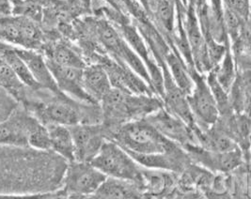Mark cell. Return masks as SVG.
<instances>
[{
	"label": "cell",
	"mask_w": 251,
	"mask_h": 199,
	"mask_svg": "<svg viewBox=\"0 0 251 199\" xmlns=\"http://www.w3.org/2000/svg\"><path fill=\"white\" fill-rule=\"evenodd\" d=\"M95 62L101 64L106 71L112 88L124 92L152 96L154 91L134 70L121 61L105 56H96Z\"/></svg>",
	"instance_id": "52a82bcc"
},
{
	"label": "cell",
	"mask_w": 251,
	"mask_h": 199,
	"mask_svg": "<svg viewBox=\"0 0 251 199\" xmlns=\"http://www.w3.org/2000/svg\"><path fill=\"white\" fill-rule=\"evenodd\" d=\"M183 148L195 161L215 172L227 173L242 164V153L239 148L226 153L211 152L197 145H185Z\"/></svg>",
	"instance_id": "4fadbf2b"
},
{
	"label": "cell",
	"mask_w": 251,
	"mask_h": 199,
	"mask_svg": "<svg viewBox=\"0 0 251 199\" xmlns=\"http://www.w3.org/2000/svg\"><path fill=\"white\" fill-rule=\"evenodd\" d=\"M46 59L62 66L75 67L84 69L87 66L86 61L79 53L64 42H57L46 50Z\"/></svg>",
	"instance_id": "ffe728a7"
},
{
	"label": "cell",
	"mask_w": 251,
	"mask_h": 199,
	"mask_svg": "<svg viewBox=\"0 0 251 199\" xmlns=\"http://www.w3.org/2000/svg\"><path fill=\"white\" fill-rule=\"evenodd\" d=\"M109 134L111 136L107 139L117 142L128 152L138 154L165 153L179 146L165 137L146 118L120 124Z\"/></svg>",
	"instance_id": "7a4b0ae2"
},
{
	"label": "cell",
	"mask_w": 251,
	"mask_h": 199,
	"mask_svg": "<svg viewBox=\"0 0 251 199\" xmlns=\"http://www.w3.org/2000/svg\"><path fill=\"white\" fill-rule=\"evenodd\" d=\"M106 176L90 162H70L63 178L62 196L92 198Z\"/></svg>",
	"instance_id": "5b68a950"
},
{
	"label": "cell",
	"mask_w": 251,
	"mask_h": 199,
	"mask_svg": "<svg viewBox=\"0 0 251 199\" xmlns=\"http://www.w3.org/2000/svg\"><path fill=\"white\" fill-rule=\"evenodd\" d=\"M15 51L18 56L23 59L35 81L40 85L42 89L46 88L52 93L57 95V97L63 96L57 88V83L43 54H41L38 50L20 47H15Z\"/></svg>",
	"instance_id": "5bb4252c"
},
{
	"label": "cell",
	"mask_w": 251,
	"mask_h": 199,
	"mask_svg": "<svg viewBox=\"0 0 251 199\" xmlns=\"http://www.w3.org/2000/svg\"><path fill=\"white\" fill-rule=\"evenodd\" d=\"M0 41L12 46L39 50L43 34L33 20L22 16L0 17Z\"/></svg>",
	"instance_id": "8992f818"
},
{
	"label": "cell",
	"mask_w": 251,
	"mask_h": 199,
	"mask_svg": "<svg viewBox=\"0 0 251 199\" xmlns=\"http://www.w3.org/2000/svg\"><path fill=\"white\" fill-rule=\"evenodd\" d=\"M191 3L194 5L195 7H198V6H200L201 4L204 3V1H203V0H191Z\"/></svg>",
	"instance_id": "83f0119b"
},
{
	"label": "cell",
	"mask_w": 251,
	"mask_h": 199,
	"mask_svg": "<svg viewBox=\"0 0 251 199\" xmlns=\"http://www.w3.org/2000/svg\"><path fill=\"white\" fill-rule=\"evenodd\" d=\"M46 58V57H45ZM47 65L51 70L57 88L62 94H67L81 103L91 106L98 104L86 92L83 86V69L58 65L50 59H46Z\"/></svg>",
	"instance_id": "8fae6325"
},
{
	"label": "cell",
	"mask_w": 251,
	"mask_h": 199,
	"mask_svg": "<svg viewBox=\"0 0 251 199\" xmlns=\"http://www.w3.org/2000/svg\"><path fill=\"white\" fill-rule=\"evenodd\" d=\"M0 88L15 102L27 103V88L8 62L0 56Z\"/></svg>",
	"instance_id": "e0dca14e"
},
{
	"label": "cell",
	"mask_w": 251,
	"mask_h": 199,
	"mask_svg": "<svg viewBox=\"0 0 251 199\" xmlns=\"http://www.w3.org/2000/svg\"><path fill=\"white\" fill-rule=\"evenodd\" d=\"M143 195L137 183L106 177L92 198L94 199H138Z\"/></svg>",
	"instance_id": "2e32d148"
},
{
	"label": "cell",
	"mask_w": 251,
	"mask_h": 199,
	"mask_svg": "<svg viewBox=\"0 0 251 199\" xmlns=\"http://www.w3.org/2000/svg\"><path fill=\"white\" fill-rule=\"evenodd\" d=\"M144 118L172 142L182 147L196 145L193 130L182 119L172 115L164 106Z\"/></svg>",
	"instance_id": "7c38bea8"
},
{
	"label": "cell",
	"mask_w": 251,
	"mask_h": 199,
	"mask_svg": "<svg viewBox=\"0 0 251 199\" xmlns=\"http://www.w3.org/2000/svg\"><path fill=\"white\" fill-rule=\"evenodd\" d=\"M28 146L37 151H51V142L47 127L40 120L35 123L28 135Z\"/></svg>",
	"instance_id": "484cf974"
},
{
	"label": "cell",
	"mask_w": 251,
	"mask_h": 199,
	"mask_svg": "<svg viewBox=\"0 0 251 199\" xmlns=\"http://www.w3.org/2000/svg\"><path fill=\"white\" fill-rule=\"evenodd\" d=\"M217 81L221 85V87L228 93L232 84L234 82L236 75H235V66H234V59L232 57V53L229 48V44L227 46L224 57L221 61L218 63L217 67L213 69Z\"/></svg>",
	"instance_id": "603a6c76"
},
{
	"label": "cell",
	"mask_w": 251,
	"mask_h": 199,
	"mask_svg": "<svg viewBox=\"0 0 251 199\" xmlns=\"http://www.w3.org/2000/svg\"><path fill=\"white\" fill-rule=\"evenodd\" d=\"M105 127L144 118L164 106L160 97L136 95L112 88L100 101Z\"/></svg>",
	"instance_id": "6da1fadb"
},
{
	"label": "cell",
	"mask_w": 251,
	"mask_h": 199,
	"mask_svg": "<svg viewBox=\"0 0 251 199\" xmlns=\"http://www.w3.org/2000/svg\"><path fill=\"white\" fill-rule=\"evenodd\" d=\"M90 163L106 177L137 183L142 189V166L115 141L105 139Z\"/></svg>",
	"instance_id": "3957f363"
},
{
	"label": "cell",
	"mask_w": 251,
	"mask_h": 199,
	"mask_svg": "<svg viewBox=\"0 0 251 199\" xmlns=\"http://www.w3.org/2000/svg\"><path fill=\"white\" fill-rule=\"evenodd\" d=\"M154 16L168 33L174 32V5L172 0H155L152 12Z\"/></svg>",
	"instance_id": "cb8c5ba5"
},
{
	"label": "cell",
	"mask_w": 251,
	"mask_h": 199,
	"mask_svg": "<svg viewBox=\"0 0 251 199\" xmlns=\"http://www.w3.org/2000/svg\"><path fill=\"white\" fill-rule=\"evenodd\" d=\"M69 128L75 143V161L91 162L106 139L103 126L97 123H78Z\"/></svg>",
	"instance_id": "30bf717a"
},
{
	"label": "cell",
	"mask_w": 251,
	"mask_h": 199,
	"mask_svg": "<svg viewBox=\"0 0 251 199\" xmlns=\"http://www.w3.org/2000/svg\"><path fill=\"white\" fill-rule=\"evenodd\" d=\"M225 8L245 21L250 17V0H224Z\"/></svg>",
	"instance_id": "4316f807"
},
{
	"label": "cell",
	"mask_w": 251,
	"mask_h": 199,
	"mask_svg": "<svg viewBox=\"0 0 251 199\" xmlns=\"http://www.w3.org/2000/svg\"><path fill=\"white\" fill-rule=\"evenodd\" d=\"M5 59L8 64L12 68V70L15 71L17 76L21 79V81L26 86L27 88L32 90H40L42 89L40 85L35 81L31 72L28 70L27 66L18 54L15 51V47L10 46L1 56Z\"/></svg>",
	"instance_id": "44dd1931"
},
{
	"label": "cell",
	"mask_w": 251,
	"mask_h": 199,
	"mask_svg": "<svg viewBox=\"0 0 251 199\" xmlns=\"http://www.w3.org/2000/svg\"><path fill=\"white\" fill-rule=\"evenodd\" d=\"M6 4H4L1 0H0V11H2V10H4V9H6Z\"/></svg>",
	"instance_id": "f546056e"
},
{
	"label": "cell",
	"mask_w": 251,
	"mask_h": 199,
	"mask_svg": "<svg viewBox=\"0 0 251 199\" xmlns=\"http://www.w3.org/2000/svg\"><path fill=\"white\" fill-rule=\"evenodd\" d=\"M39 119L26 108L16 106L12 113L0 121V145L28 146V135Z\"/></svg>",
	"instance_id": "ba28073f"
},
{
	"label": "cell",
	"mask_w": 251,
	"mask_h": 199,
	"mask_svg": "<svg viewBox=\"0 0 251 199\" xmlns=\"http://www.w3.org/2000/svg\"><path fill=\"white\" fill-rule=\"evenodd\" d=\"M193 80V88L187 95V101L197 126L207 130L214 126L219 119V111L205 77L195 68L189 69Z\"/></svg>",
	"instance_id": "277c9868"
},
{
	"label": "cell",
	"mask_w": 251,
	"mask_h": 199,
	"mask_svg": "<svg viewBox=\"0 0 251 199\" xmlns=\"http://www.w3.org/2000/svg\"><path fill=\"white\" fill-rule=\"evenodd\" d=\"M23 106L45 125L53 123L70 127L84 123L79 109L64 101L59 100L50 103H33L28 101Z\"/></svg>",
	"instance_id": "9c48e42d"
},
{
	"label": "cell",
	"mask_w": 251,
	"mask_h": 199,
	"mask_svg": "<svg viewBox=\"0 0 251 199\" xmlns=\"http://www.w3.org/2000/svg\"><path fill=\"white\" fill-rule=\"evenodd\" d=\"M172 178L169 173L156 172L155 169H142V189L152 196H159L170 187Z\"/></svg>",
	"instance_id": "7402d4cb"
},
{
	"label": "cell",
	"mask_w": 251,
	"mask_h": 199,
	"mask_svg": "<svg viewBox=\"0 0 251 199\" xmlns=\"http://www.w3.org/2000/svg\"><path fill=\"white\" fill-rule=\"evenodd\" d=\"M205 79L207 85H208L211 92L215 98V101L217 103L219 114L227 115L229 113L230 110L232 111L230 105H229L228 93L217 81L216 73L214 70H211L208 72V75H207V77H205Z\"/></svg>",
	"instance_id": "d4e9b609"
},
{
	"label": "cell",
	"mask_w": 251,
	"mask_h": 199,
	"mask_svg": "<svg viewBox=\"0 0 251 199\" xmlns=\"http://www.w3.org/2000/svg\"><path fill=\"white\" fill-rule=\"evenodd\" d=\"M162 62L167 66L175 85L187 95L190 93L193 88V80L183 60L180 59L176 53L168 51L165 54Z\"/></svg>",
	"instance_id": "d6986e66"
},
{
	"label": "cell",
	"mask_w": 251,
	"mask_h": 199,
	"mask_svg": "<svg viewBox=\"0 0 251 199\" xmlns=\"http://www.w3.org/2000/svg\"><path fill=\"white\" fill-rule=\"evenodd\" d=\"M106 1H107V3H109L112 7H114L115 9H118V7H117V5H116L114 0H106Z\"/></svg>",
	"instance_id": "f1b7e54d"
},
{
	"label": "cell",
	"mask_w": 251,
	"mask_h": 199,
	"mask_svg": "<svg viewBox=\"0 0 251 199\" xmlns=\"http://www.w3.org/2000/svg\"><path fill=\"white\" fill-rule=\"evenodd\" d=\"M82 2H83V4H85V5H89L90 4V2H91V0H81Z\"/></svg>",
	"instance_id": "4dcf8cb0"
},
{
	"label": "cell",
	"mask_w": 251,
	"mask_h": 199,
	"mask_svg": "<svg viewBox=\"0 0 251 199\" xmlns=\"http://www.w3.org/2000/svg\"><path fill=\"white\" fill-rule=\"evenodd\" d=\"M83 86L86 92L99 104L103 96L107 93L112 86L103 66L97 62L87 65L83 69Z\"/></svg>",
	"instance_id": "9a60e30c"
},
{
	"label": "cell",
	"mask_w": 251,
	"mask_h": 199,
	"mask_svg": "<svg viewBox=\"0 0 251 199\" xmlns=\"http://www.w3.org/2000/svg\"><path fill=\"white\" fill-rule=\"evenodd\" d=\"M51 142V151H54L68 162L75 161V143L68 126L60 124H46Z\"/></svg>",
	"instance_id": "ac0fdd59"
}]
</instances>
